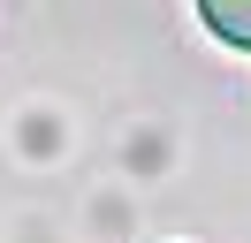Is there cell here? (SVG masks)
<instances>
[{"mask_svg":"<svg viewBox=\"0 0 251 243\" xmlns=\"http://www.w3.org/2000/svg\"><path fill=\"white\" fill-rule=\"evenodd\" d=\"M198 15H205L228 46H251V0H198Z\"/></svg>","mask_w":251,"mask_h":243,"instance_id":"1","label":"cell"}]
</instances>
